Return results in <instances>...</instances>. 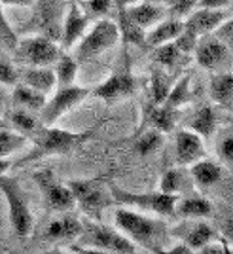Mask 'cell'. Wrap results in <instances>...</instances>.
I'll list each match as a JSON object with an SVG mask.
<instances>
[{
	"label": "cell",
	"mask_w": 233,
	"mask_h": 254,
	"mask_svg": "<svg viewBox=\"0 0 233 254\" xmlns=\"http://www.w3.org/2000/svg\"><path fill=\"white\" fill-rule=\"evenodd\" d=\"M114 216H116L117 228L125 233L135 245H140V247H144L146 251H152V253H159V251L165 249L167 228H165L163 220L150 218L142 212L123 209V207L116 209Z\"/></svg>",
	"instance_id": "1"
},
{
	"label": "cell",
	"mask_w": 233,
	"mask_h": 254,
	"mask_svg": "<svg viewBox=\"0 0 233 254\" xmlns=\"http://www.w3.org/2000/svg\"><path fill=\"white\" fill-rule=\"evenodd\" d=\"M0 191L4 193V199L8 205V214L13 232L19 237H27L32 232V212L29 207V199L21 190L19 182L8 177L6 173L0 175Z\"/></svg>",
	"instance_id": "2"
},
{
	"label": "cell",
	"mask_w": 233,
	"mask_h": 254,
	"mask_svg": "<svg viewBox=\"0 0 233 254\" xmlns=\"http://www.w3.org/2000/svg\"><path fill=\"white\" fill-rule=\"evenodd\" d=\"M80 247L93 249L97 253H116V254H135L137 245L127 235L116 232L103 224H84L80 233Z\"/></svg>",
	"instance_id": "3"
},
{
	"label": "cell",
	"mask_w": 233,
	"mask_h": 254,
	"mask_svg": "<svg viewBox=\"0 0 233 254\" xmlns=\"http://www.w3.org/2000/svg\"><path fill=\"white\" fill-rule=\"evenodd\" d=\"M68 188L74 195V201L91 218H101L105 209H108L114 203V197L110 193V186H106L105 180L101 179L70 180Z\"/></svg>",
	"instance_id": "4"
},
{
	"label": "cell",
	"mask_w": 233,
	"mask_h": 254,
	"mask_svg": "<svg viewBox=\"0 0 233 254\" xmlns=\"http://www.w3.org/2000/svg\"><path fill=\"white\" fill-rule=\"evenodd\" d=\"M34 135H36L34 137V150L29 154L27 159L70 152L78 144H82L84 140L91 137V133H72V131H63V129H57V127L38 129Z\"/></svg>",
	"instance_id": "5"
},
{
	"label": "cell",
	"mask_w": 233,
	"mask_h": 254,
	"mask_svg": "<svg viewBox=\"0 0 233 254\" xmlns=\"http://www.w3.org/2000/svg\"><path fill=\"white\" fill-rule=\"evenodd\" d=\"M121 40L119 36V29H117L116 21H110V19H99V21L87 29L85 34L80 38L78 44V59L87 61V59H93L97 55L105 53L106 50L114 48L117 42Z\"/></svg>",
	"instance_id": "6"
},
{
	"label": "cell",
	"mask_w": 233,
	"mask_h": 254,
	"mask_svg": "<svg viewBox=\"0 0 233 254\" xmlns=\"http://www.w3.org/2000/svg\"><path fill=\"white\" fill-rule=\"evenodd\" d=\"M110 193L114 197V203L135 207L140 211L154 212L158 216H171L175 214V205L178 201V195H171L163 191L156 193H131V191L121 190L119 186H110Z\"/></svg>",
	"instance_id": "7"
},
{
	"label": "cell",
	"mask_w": 233,
	"mask_h": 254,
	"mask_svg": "<svg viewBox=\"0 0 233 254\" xmlns=\"http://www.w3.org/2000/svg\"><path fill=\"white\" fill-rule=\"evenodd\" d=\"M53 95L46 99L40 114V124L42 126H52L61 116H64L70 108H74L78 103H82L87 97V89L80 85H59L52 91Z\"/></svg>",
	"instance_id": "8"
},
{
	"label": "cell",
	"mask_w": 233,
	"mask_h": 254,
	"mask_svg": "<svg viewBox=\"0 0 233 254\" xmlns=\"http://www.w3.org/2000/svg\"><path fill=\"white\" fill-rule=\"evenodd\" d=\"M17 53L23 61L31 66H48L57 61V57L61 55V50L55 40L48 36H32L25 38L23 42H17Z\"/></svg>",
	"instance_id": "9"
},
{
	"label": "cell",
	"mask_w": 233,
	"mask_h": 254,
	"mask_svg": "<svg viewBox=\"0 0 233 254\" xmlns=\"http://www.w3.org/2000/svg\"><path fill=\"white\" fill-rule=\"evenodd\" d=\"M34 180L38 182V186L42 188L44 199L46 203L52 207L53 211L57 212H68L70 209H74V195L68 188V184H63L53 177L52 171L44 169V171H36L34 175Z\"/></svg>",
	"instance_id": "10"
},
{
	"label": "cell",
	"mask_w": 233,
	"mask_h": 254,
	"mask_svg": "<svg viewBox=\"0 0 233 254\" xmlns=\"http://www.w3.org/2000/svg\"><path fill=\"white\" fill-rule=\"evenodd\" d=\"M193 52H195L197 63L209 70H220L222 66H228L230 59H232V48L220 42L218 38L207 36V34L201 40L197 38Z\"/></svg>",
	"instance_id": "11"
},
{
	"label": "cell",
	"mask_w": 233,
	"mask_h": 254,
	"mask_svg": "<svg viewBox=\"0 0 233 254\" xmlns=\"http://www.w3.org/2000/svg\"><path fill=\"white\" fill-rule=\"evenodd\" d=\"M232 11L228 10H211V8H199L188 13V19L184 21V31L193 34L195 38L211 34L218 25L226 19H230Z\"/></svg>",
	"instance_id": "12"
},
{
	"label": "cell",
	"mask_w": 233,
	"mask_h": 254,
	"mask_svg": "<svg viewBox=\"0 0 233 254\" xmlns=\"http://www.w3.org/2000/svg\"><path fill=\"white\" fill-rule=\"evenodd\" d=\"M135 89H137V80L129 72H116L110 76L105 84L97 87L95 95L106 103H116V101L133 95Z\"/></svg>",
	"instance_id": "13"
},
{
	"label": "cell",
	"mask_w": 233,
	"mask_h": 254,
	"mask_svg": "<svg viewBox=\"0 0 233 254\" xmlns=\"http://www.w3.org/2000/svg\"><path fill=\"white\" fill-rule=\"evenodd\" d=\"M123 10L127 13V17L137 25L138 29L146 31L152 29L154 25H158L159 21H163L169 11L165 6L161 4H152V2H135V4H127L123 6Z\"/></svg>",
	"instance_id": "14"
},
{
	"label": "cell",
	"mask_w": 233,
	"mask_h": 254,
	"mask_svg": "<svg viewBox=\"0 0 233 254\" xmlns=\"http://www.w3.org/2000/svg\"><path fill=\"white\" fill-rule=\"evenodd\" d=\"M176 161L180 165H191L193 161L205 158V142L191 129H184L176 133Z\"/></svg>",
	"instance_id": "15"
},
{
	"label": "cell",
	"mask_w": 233,
	"mask_h": 254,
	"mask_svg": "<svg viewBox=\"0 0 233 254\" xmlns=\"http://www.w3.org/2000/svg\"><path fill=\"white\" fill-rule=\"evenodd\" d=\"M89 29V19L85 15L80 4H70V10L64 15L63 23H61V38H63L64 46H74L85 31Z\"/></svg>",
	"instance_id": "16"
},
{
	"label": "cell",
	"mask_w": 233,
	"mask_h": 254,
	"mask_svg": "<svg viewBox=\"0 0 233 254\" xmlns=\"http://www.w3.org/2000/svg\"><path fill=\"white\" fill-rule=\"evenodd\" d=\"M84 230V224L80 222L72 214H61L53 218L52 222L46 226L44 237L50 241H63V239H78Z\"/></svg>",
	"instance_id": "17"
},
{
	"label": "cell",
	"mask_w": 233,
	"mask_h": 254,
	"mask_svg": "<svg viewBox=\"0 0 233 254\" xmlns=\"http://www.w3.org/2000/svg\"><path fill=\"white\" fill-rule=\"evenodd\" d=\"M190 177L191 182L199 188H211L216 182H220L224 177V167L220 163L212 161V159L201 158L193 161L190 165Z\"/></svg>",
	"instance_id": "18"
},
{
	"label": "cell",
	"mask_w": 233,
	"mask_h": 254,
	"mask_svg": "<svg viewBox=\"0 0 233 254\" xmlns=\"http://www.w3.org/2000/svg\"><path fill=\"white\" fill-rule=\"evenodd\" d=\"M184 31V21L176 19V17H171V19H163L158 25L152 27V31L144 36V42L152 46V48H158L161 44H167L171 40H176Z\"/></svg>",
	"instance_id": "19"
},
{
	"label": "cell",
	"mask_w": 233,
	"mask_h": 254,
	"mask_svg": "<svg viewBox=\"0 0 233 254\" xmlns=\"http://www.w3.org/2000/svg\"><path fill=\"white\" fill-rule=\"evenodd\" d=\"M23 84L36 89V91H40L44 95H50L57 87V80H55V74H53L52 68L32 66V68H27L23 72Z\"/></svg>",
	"instance_id": "20"
},
{
	"label": "cell",
	"mask_w": 233,
	"mask_h": 254,
	"mask_svg": "<svg viewBox=\"0 0 233 254\" xmlns=\"http://www.w3.org/2000/svg\"><path fill=\"white\" fill-rule=\"evenodd\" d=\"M11 99H13V105L17 106V108H23V110H29L32 114H38L40 110H42L44 103H46V99L48 95H44L40 91H36V89H32L29 85H15V89H13V93H11Z\"/></svg>",
	"instance_id": "21"
},
{
	"label": "cell",
	"mask_w": 233,
	"mask_h": 254,
	"mask_svg": "<svg viewBox=\"0 0 233 254\" xmlns=\"http://www.w3.org/2000/svg\"><path fill=\"white\" fill-rule=\"evenodd\" d=\"M191 184L190 171L186 173L184 169H167L161 177L159 182V191L163 193H171V195H180L186 190V186Z\"/></svg>",
	"instance_id": "22"
},
{
	"label": "cell",
	"mask_w": 233,
	"mask_h": 254,
	"mask_svg": "<svg viewBox=\"0 0 233 254\" xmlns=\"http://www.w3.org/2000/svg\"><path fill=\"white\" fill-rule=\"evenodd\" d=\"M175 212L184 218H205L212 212V205L205 197H186L182 201H176Z\"/></svg>",
	"instance_id": "23"
},
{
	"label": "cell",
	"mask_w": 233,
	"mask_h": 254,
	"mask_svg": "<svg viewBox=\"0 0 233 254\" xmlns=\"http://www.w3.org/2000/svg\"><path fill=\"white\" fill-rule=\"evenodd\" d=\"M178 237L186 245H190L191 249H201L203 245H207L209 241H214V232L209 224L195 222L191 226H186L184 232L178 233Z\"/></svg>",
	"instance_id": "24"
},
{
	"label": "cell",
	"mask_w": 233,
	"mask_h": 254,
	"mask_svg": "<svg viewBox=\"0 0 233 254\" xmlns=\"http://www.w3.org/2000/svg\"><path fill=\"white\" fill-rule=\"evenodd\" d=\"M190 129L193 133H197L201 138H209L216 131V112L211 106L199 108L190 120Z\"/></svg>",
	"instance_id": "25"
},
{
	"label": "cell",
	"mask_w": 233,
	"mask_h": 254,
	"mask_svg": "<svg viewBox=\"0 0 233 254\" xmlns=\"http://www.w3.org/2000/svg\"><path fill=\"white\" fill-rule=\"evenodd\" d=\"M148 120L154 129H158L159 133H169L175 127L176 120V108H171L167 105H152L148 112Z\"/></svg>",
	"instance_id": "26"
},
{
	"label": "cell",
	"mask_w": 233,
	"mask_h": 254,
	"mask_svg": "<svg viewBox=\"0 0 233 254\" xmlns=\"http://www.w3.org/2000/svg\"><path fill=\"white\" fill-rule=\"evenodd\" d=\"M211 95L212 99L220 106H230L232 105V95H233V76L232 72L214 76L211 82Z\"/></svg>",
	"instance_id": "27"
},
{
	"label": "cell",
	"mask_w": 233,
	"mask_h": 254,
	"mask_svg": "<svg viewBox=\"0 0 233 254\" xmlns=\"http://www.w3.org/2000/svg\"><path fill=\"white\" fill-rule=\"evenodd\" d=\"M55 80L57 85H72L76 82V76H78V63H76L74 57L61 53L55 61Z\"/></svg>",
	"instance_id": "28"
},
{
	"label": "cell",
	"mask_w": 233,
	"mask_h": 254,
	"mask_svg": "<svg viewBox=\"0 0 233 254\" xmlns=\"http://www.w3.org/2000/svg\"><path fill=\"white\" fill-rule=\"evenodd\" d=\"M190 82H191L190 76L180 78V80L169 89V93L165 97L163 105L171 106V108H180V106H184L186 103H190V99H191Z\"/></svg>",
	"instance_id": "29"
},
{
	"label": "cell",
	"mask_w": 233,
	"mask_h": 254,
	"mask_svg": "<svg viewBox=\"0 0 233 254\" xmlns=\"http://www.w3.org/2000/svg\"><path fill=\"white\" fill-rule=\"evenodd\" d=\"M10 122L13 129L17 131V133H21V135H34L40 127H38V120L36 116L29 112V110H23V108H15V110H11L10 114Z\"/></svg>",
	"instance_id": "30"
},
{
	"label": "cell",
	"mask_w": 233,
	"mask_h": 254,
	"mask_svg": "<svg viewBox=\"0 0 233 254\" xmlns=\"http://www.w3.org/2000/svg\"><path fill=\"white\" fill-rule=\"evenodd\" d=\"M188 55V52L182 50V46L176 40H171L167 44H161L158 46V52H156V61L165 66H175L178 64Z\"/></svg>",
	"instance_id": "31"
},
{
	"label": "cell",
	"mask_w": 233,
	"mask_h": 254,
	"mask_svg": "<svg viewBox=\"0 0 233 254\" xmlns=\"http://www.w3.org/2000/svg\"><path fill=\"white\" fill-rule=\"evenodd\" d=\"M117 29H119V36L125 38L127 42L133 44H144V31L138 29L135 23L127 17V13L123 10V6H119V11H117Z\"/></svg>",
	"instance_id": "32"
},
{
	"label": "cell",
	"mask_w": 233,
	"mask_h": 254,
	"mask_svg": "<svg viewBox=\"0 0 233 254\" xmlns=\"http://www.w3.org/2000/svg\"><path fill=\"white\" fill-rule=\"evenodd\" d=\"M25 142H27V138L21 133L0 129V158H8L11 154H15L17 150L25 146Z\"/></svg>",
	"instance_id": "33"
},
{
	"label": "cell",
	"mask_w": 233,
	"mask_h": 254,
	"mask_svg": "<svg viewBox=\"0 0 233 254\" xmlns=\"http://www.w3.org/2000/svg\"><path fill=\"white\" fill-rule=\"evenodd\" d=\"M161 144H163V133H159L158 129H150L146 131L142 137L137 140V152L140 156H152L156 150L161 148Z\"/></svg>",
	"instance_id": "34"
},
{
	"label": "cell",
	"mask_w": 233,
	"mask_h": 254,
	"mask_svg": "<svg viewBox=\"0 0 233 254\" xmlns=\"http://www.w3.org/2000/svg\"><path fill=\"white\" fill-rule=\"evenodd\" d=\"M80 8L87 19H105L112 11V0H80Z\"/></svg>",
	"instance_id": "35"
},
{
	"label": "cell",
	"mask_w": 233,
	"mask_h": 254,
	"mask_svg": "<svg viewBox=\"0 0 233 254\" xmlns=\"http://www.w3.org/2000/svg\"><path fill=\"white\" fill-rule=\"evenodd\" d=\"M17 42H19V38H17L15 31L11 29L10 21H8L6 13L2 10V4H0V50H4V52H15Z\"/></svg>",
	"instance_id": "36"
},
{
	"label": "cell",
	"mask_w": 233,
	"mask_h": 254,
	"mask_svg": "<svg viewBox=\"0 0 233 254\" xmlns=\"http://www.w3.org/2000/svg\"><path fill=\"white\" fill-rule=\"evenodd\" d=\"M169 89L171 85L167 76L161 74V72H156V74L152 76V89H150V93H152V105H161L165 101L167 93H169Z\"/></svg>",
	"instance_id": "37"
},
{
	"label": "cell",
	"mask_w": 233,
	"mask_h": 254,
	"mask_svg": "<svg viewBox=\"0 0 233 254\" xmlns=\"http://www.w3.org/2000/svg\"><path fill=\"white\" fill-rule=\"evenodd\" d=\"M0 84L4 85H15L17 84V70L11 64V61L0 52Z\"/></svg>",
	"instance_id": "38"
},
{
	"label": "cell",
	"mask_w": 233,
	"mask_h": 254,
	"mask_svg": "<svg viewBox=\"0 0 233 254\" xmlns=\"http://www.w3.org/2000/svg\"><path fill=\"white\" fill-rule=\"evenodd\" d=\"M197 4H199V0H175V2L171 4V10H167V11H169L171 17L180 19V17L188 15L190 11L195 10Z\"/></svg>",
	"instance_id": "39"
},
{
	"label": "cell",
	"mask_w": 233,
	"mask_h": 254,
	"mask_svg": "<svg viewBox=\"0 0 233 254\" xmlns=\"http://www.w3.org/2000/svg\"><path fill=\"white\" fill-rule=\"evenodd\" d=\"M216 152H218L220 161L230 167V165H232V161H233V137H232V133H228L226 137H222L220 140H218V148H216Z\"/></svg>",
	"instance_id": "40"
},
{
	"label": "cell",
	"mask_w": 233,
	"mask_h": 254,
	"mask_svg": "<svg viewBox=\"0 0 233 254\" xmlns=\"http://www.w3.org/2000/svg\"><path fill=\"white\" fill-rule=\"evenodd\" d=\"M212 32H214V34H212L214 38H218L220 42H224L226 46L232 48V21H230V19L222 21Z\"/></svg>",
	"instance_id": "41"
},
{
	"label": "cell",
	"mask_w": 233,
	"mask_h": 254,
	"mask_svg": "<svg viewBox=\"0 0 233 254\" xmlns=\"http://www.w3.org/2000/svg\"><path fill=\"white\" fill-rule=\"evenodd\" d=\"M232 0H199L197 8H211V10H228Z\"/></svg>",
	"instance_id": "42"
},
{
	"label": "cell",
	"mask_w": 233,
	"mask_h": 254,
	"mask_svg": "<svg viewBox=\"0 0 233 254\" xmlns=\"http://www.w3.org/2000/svg\"><path fill=\"white\" fill-rule=\"evenodd\" d=\"M197 253L199 254H224V253H230V251H226V247L222 243H212L209 241L207 245H203L201 249H197Z\"/></svg>",
	"instance_id": "43"
},
{
	"label": "cell",
	"mask_w": 233,
	"mask_h": 254,
	"mask_svg": "<svg viewBox=\"0 0 233 254\" xmlns=\"http://www.w3.org/2000/svg\"><path fill=\"white\" fill-rule=\"evenodd\" d=\"M135 2H152V4H161V6H171L175 0H119V6H127Z\"/></svg>",
	"instance_id": "44"
},
{
	"label": "cell",
	"mask_w": 233,
	"mask_h": 254,
	"mask_svg": "<svg viewBox=\"0 0 233 254\" xmlns=\"http://www.w3.org/2000/svg\"><path fill=\"white\" fill-rule=\"evenodd\" d=\"M169 253H173V254H191L193 253V249H191L190 245H186L184 241L182 243H178V245H173L169 249Z\"/></svg>",
	"instance_id": "45"
},
{
	"label": "cell",
	"mask_w": 233,
	"mask_h": 254,
	"mask_svg": "<svg viewBox=\"0 0 233 254\" xmlns=\"http://www.w3.org/2000/svg\"><path fill=\"white\" fill-rule=\"evenodd\" d=\"M32 0H0V4H17V6H29Z\"/></svg>",
	"instance_id": "46"
},
{
	"label": "cell",
	"mask_w": 233,
	"mask_h": 254,
	"mask_svg": "<svg viewBox=\"0 0 233 254\" xmlns=\"http://www.w3.org/2000/svg\"><path fill=\"white\" fill-rule=\"evenodd\" d=\"M8 169H10V161H8V159H4V158H0V175H2V173H6Z\"/></svg>",
	"instance_id": "47"
},
{
	"label": "cell",
	"mask_w": 233,
	"mask_h": 254,
	"mask_svg": "<svg viewBox=\"0 0 233 254\" xmlns=\"http://www.w3.org/2000/svg\"><path fill=\"white\" fill-rule=\"evenodd\" d=\"M2 97H4V95L0 93V110H2V106H4V99H2Z\"/></svg>",
	"instance_id": "48"
}]
</instances>
